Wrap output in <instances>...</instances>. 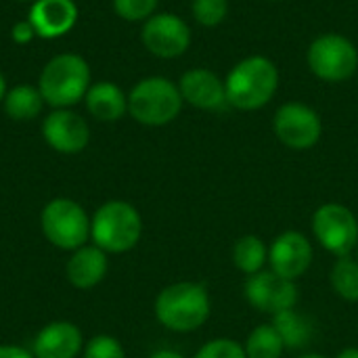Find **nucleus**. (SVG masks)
I'll list each match as a JSON object with an SVG mask.
<instances>
[{"instance_id": "5701e85b", "label": "nucleus", "mask_w": 358, "mask_h": 358, "mask_svg": "<svg viewBox=\"0 0 358 358\" xmlns=\"http://www.w3.org/2000/svg\"><path fill=\"white\" fill-rule=\"evenodd\" d=\"M331 289L344 302H358V262L355 256L338 258L331 268Z\"/></svg>"}, {"instance_id": "c756f323", "label": "nucleus", "mask_w": 358, "mask_h": 358, "mask_svg": "<svg viewBox=\"0 0 358 358\" xmlns=\"http://www.w3.org/2000/svg\"><path fill=\"white\" fill-rule=\"evenodd\" d=\"M151 358H185L182 355L174 352V350H157L155 355H151Z\"/></svg>"}, {"instance_id": "b1692460", "label": "nucleus", "mask_w": 358, "mask_h": 358, "mask_svg": "<svg viewBox=\"0 0 358 358\" xmlns=\"http://www.w3.org/2000/svg\"><path fill=\"white\" fill-rule=\"evenodd\" d=\"M193 19L203 27L220 25L229 15V0H193L191 2Z\"/></svg>"}, {"instance_id": "6ab92c4d", "label": "nucleus", "mask_w": 358, "mask_h": 358, "mask_svg": "<svg viewBox=\"0 0 358 358\" xmlns=\"http://www.w3.org/2000/svg\"><path fill=\"white\" fill-rule=\"evenodd\" d=\"M271 325L281 336V340L285 344V350H300V348L308 346L313 336H315L313 321L306 315L298 313L296 308H289V310H283V313L275 315Z\"/></svg>"}, {"instance_id": "f704fd0d", "label": "nucleus", "mask_w": 358, "mask_h": 358, "mask_svg": "<svg viewBox=\"0 0 358 358\" xmlns=\"http://www.w3.org/2000/svg\"><path fill=\"white\" fill-rule=\"evenodd\" d=\"M264 2H281V0H264Z\"/></svg>"}, {"instance_id": "2eb2a0df", "label": "nucleus", "mask_w": 358, "mask_h": 358, "mask_svg": "<svg viewBox=\"0 0 358 358\" xmlns=\"http://www.w3.org/2000/svg\"><path fill=\"white\" fill-rule=\"evenodd\" d=\"M27 19L38 38L57 40L73 29L78 21V6L73 0H34Z\"/></svg>"}, {"instance_id": "6e6552de", "label": "nucleus", "mask_w": 358, "mask_h": 358, "mask_svg": "<svg viewBox=\"0 0 358 358\" xmlns=\"http://www.w3.org/2000/svg\"><path fill=\"white\" fill-rule=\"evenodd\" d=\"M313 233L323 250L336 258L352 256L358 245V218L344 203H323L313 214Z\"/></svg>"}, {"instance_id": "9b49d317", "label": "nucleus", "mask_w": 358, "mask_h": 358, "mask_svg": "<svg viewBox=\"0 0 358 358\" xmlns=\"http://www.w3.org/2000/svg\"><path fill=\"white\" fill-rule=\"evenodd\" d=\"M245 298L252 308L275 317L283 310L296 308L300 294L296 281H289L275 271H260L248 279Z\"/></svg>"}, {"instance_id": "f8f14e48", "label": "nucleus", "mask_w": 358, "mask_h": 358, "mask_svg": "<svg viewBox=\"0 0 358 358\" xmlns=\"http://www.w3.org/2000/svg\"><path fill=\"white\" fill-rule=\"evenodd\" d=\"M315 250L308 237L300 231H285L275 237L268 248V264L277 275L296 281L313 266Z\"/></svg>"}, {"instance_id": "412c9836", "label": "nucleus", "mask_w": 358, "mask_h": 358, "mask_svg": "<svg viewBox=\"0 0 358 358\" xmlns=\"http://www.w3.org/2000/svg\"><path fill=\"white\" fill-rule=\"evenodd\" d=\"M268 262V248L258 235H243L233 245V264L243 275L252 277L260 271H264V264Z\"/></svg>"}, {"instance_id": "423d86ee", "label": "nucleus", "mask_w": 358, "mask_h": 358, "mask_svg": "<svg viewBox=\"0 0 358 358\" xmlns=\"http://www.w3.org/2000/svg\"><path fill=\"white\" fill-rule=\"evenodd\" d=\"M308 69L323 82L338 84L350 80L358 69V48L342 34L317 36L306 50Z\"/></svg>"}, {"instance_id": "7ed1b4c3", "label": "nucleus", "mask_w": 358, "mask_h": 358, "mask_svg": "<svg viewBox=\"0 0 358 358\" xmlns=\"http://www.w3.org/2000/svg\"><path fill=\"white\" fill-rule=\"evenodd\" d=\"M90 88V67L80 55H57L52 57L38 80V90L55 109H69L80 103Z\"/></svg>"}, {"instance_id": "0eeeda50", "label": "nucleus", "mask_w": 358, "mask_h": 358, "mask_svg": "<svg viewBox=\"0 0 358 358\" xmlns=\"http://www.w3.org/2000/svg\"><path fill=\"white\" fill-rule=\"evenodd\" d=\"M40 227L44 237L65 252H76L90 237V218L86 210L67 197H57L42 208Z\"/></svg>"}, {"instance_id": "ddd939ff", "label": "nucleus", "mask_w": 358, "mask_h": 358, "mask_svg": "<svg viewBox=\"0 0 358 358\" xmlns=\"http://www.w3.org/2000/svg\"><path fill=\"white\" fill-rule=\"evenodd\" d=\"M42 136L57 153L73 155L88 147L90 128L82 115L71 109H55L42 122Z\"/></svg>"}, {"instance_id": "72a5a7b5", "label": "nucleus", "mask_w": 358, "mask_h": 358, "mask_svg": "<svg viewBox=\"0 0 358 358\" xmlns=\"http://www.w3.org/2000/svg\"><path fill=\"white\" fill-rule=\"evenodd\" d=\"M355 258H357V262H358V245H357V250H355Z\"/></svg>"}, {"instance_id": "4be33fe9", "label": "nucleus", "mask_w": 358, "mask_h": 358, "mask_svg": "<svg viewBox=\"0 0 358 358\" xmlns=\"http://www.w3.org/2000/svg\"><path fill=\"white\" fill-rule=\"evenodd\" d=\"M243 350L248 358H281L285 352V344L273 325H258L250 331Z\"/></svg>"}, {"instance_id": "c85d7f7f", "label": "nucleus", "mask_w": 358, "mask_h": 358, "mask_svg": "<svg viewBox=\"0 0 358 358\" xmlns=\"http://www.w3.org/2000/svg\"><path fill=\"white\" fill-rule=\"evenodd\" d=\"M0 358H34V355L21 346H0Z\"/></svg>"}, {"instance_id": "a878e982", "label": "nucleus", "mask_w": 358, "mask_h": 358, "mask_svg": "<svg viewBox=\"0 0 358 358\" xmlns=\"http://www.w3.org/2000/svg\"><path fill=\"white\" fill-rule=\"evenodd\" d=\"M195 358H248L245 350L239 342L231 338H216L208 344H203Z\"/></svg>"}, {"instance_id": "393cba45", "label": "nucleus", "mask_w": 358, "mask_h": 358, "mask_svg": "<svg viewBox=\"0 0 358 358\" xmlns=\"http://www.w3.org/2000/svg\"><path fill=\"white\" fill-rule=\"evenodd\" d=\"M159 0H113V8L117 13V17H122L124 21H147L149 17L155 15Z\"/></svg>"}, {"instance_id": "bb28decb", "label": "nucleus", "mask_w": 358, "mask_h": 358, "mask_svg": "<svg viewBox=\"0 0 358 358\" xmlns=\"http://www.w3.org/2000/svg\"><path fill=\"white\" fill-rule=\"evenodd\" d=\"M82 358H126V352L113 336H94L86 342Z\"/></svg>"}, {"instance_id": "20e7f679", "label": "nucleus", "mask_w": 358, "mask_h": 358, "mask_svg": "<svg viewBox=\"0 0 358 358\" xmlns=\"http://www.w3.org/2000/svg\"><path fill=\"white\" fill-rule=\"evenodd\" d=\"M143 235V218L138 210L122 199L103 203L90 218V237L105 254L130 252Z\"/></svg>"}, {"instance_id": "c9c22d12", "label": "nucleus", "mask_w": 358, "mask_h": 358, "mask_svg": "<svg viewBox=\"0 0 358 358\" xmlns=\"http://www.w3.org/2000/svg\"><path fill=\"white\" fill-rule=\"evenodd\" d=\"M19 2H25V0H19Z\"/></svg>"}, {"instance_id": "a211bd4d", "label": "nucleus", "mask_w": 358, "mask_h": 358, "mask_svg": "<svg viewBox=\"0 0 358 358\" xmlns=\"http://www.w3.org/2000/svg\"><path fill=\"white\" fill-rule=\"evenodd\" d=\"M86 109L99 122H115L128 113V94L113 82H96L90 84L86 96Z\"/></svg>"}, {"instance_id": "f3484780", "label": "nucleus", "mask_w": 358, "mask_h": 358, "mask_svg": "<svg viewBox=\"0 0 358 358\" xmlns=\"http://www.w3.org/2000/svg\"><path fill=\"white\" fill-rule=\"evenodd\" d=\"M107 268H109L107 254L101 248L82 245L76 252H71V256L65 264V275L73 287L92 289L105 279Z\"/></svg>"}, {"instance_id": "f03ea898", "label": "nucleus", "mask_w": 358, "mask_h": 358, "mask_svg": "<svg viewBox=\"0 0 358 358\" xmlns=\"http://www.w3.org/2000/svg\"><path fill=\"white\" fill-rule=\"evenodd\" d=\"M212 313V300L206 285L178 281L164 287L155 298V319L174 334L197 331Z\"/></svg>"}, {"instance_id": "dca6fc26", "label": "nucleus", "mask_w": 358, "mask_h": 358, "mask_svg": "<svg viewBox=\"0 0 358 358\" xmlns=\"http://www.w3.org/2000/svg\"><path fill=\"white\" fill-rule=\"evenodd\" d=\"M82 331L69 321H55L44 325L34 342V358H76L82 352Z\"/></svg>"}, {"instance_id": "cd10ccee", "label": "nucleus", "mask_w": 358, "mask_h": 358, "mask_svg": "<svg viewBox=\"0 0 358 358\" xmlns=\"http://www.w3.org/2000/svg\"><path fill=\"white\" fill-rule=\"evenodd\" d=\"M10 38H13L17 44H27V42H31V40L36 38V29H34V25L29 23V19L15 23L13 29H10Z\"/></svg>"}, {"instance_id": "39448f33", "label": "nucleus", "mask_w": 358, "mask_h": 358, "mask_svg": "<svg viewBox=\"0 0 358 358\" xmlns=\"http://www.w3.org/2000/svg\"><path fill=\"white\" fill-rule=\"evenodd\" d=\"M178 84L164 76H149L134 84L128 94V113L143 126H166L182 109Z\"/></svg>"}, {"instance_id": "473e14b6", "label": "nucleus", "mask_w": 358, "mask_h": 358, "mask_svg": "<svg viewBox=\"0 0 358 358\" xmlns=\"http://www.w3.org/2000/svg\"><path fill=\"white\" fill-rule=\"evenodd\" d=\"M298 358H325V357H321V355H317V352H308V355H302V357H298Z\"/></svg>"}, {"instance_id": "2f4dec72", "label": "nucleus", "mask_w": 358, "mask_h": 358, "mask_svg": "<svg viewBox=\"0 0 358 358\" xmlns=\"http://www.w3.org/2000/svg\"><path fill=\"white\" fill-rule=\"evenodd\" d=\"M4 94H6V82H4V76L0 73V103L4 101Z\"/></svg>"}, {"instance_id": "f257e3e1", "label": "nucleus", "mask_w": 358, "mask_h": 358, "mask_svg": "<svg viewBox=\"0 0 358 358\" xmlns=\"http://www.w3.org/2000/svg\"><path fill=\"white\" fill-rule=\"evenodd\" d=\"M227 103L239 111H256L273 101L279 90V69L264 55L237 61L224 80Z\"/></svg>"}, {"instance_id": "4468645a", "label": "nucleus", "mask_w": 358, "mask_h": 358, "mask_svg": "<svg viewBox=\"0 0 358 358\" xmlns=\"http://www.w3.org/2000/svg\"><path fill=\"white\" fill-rule=\"evenodd\" d=\"M178 90L182 94V101L193 105L195 109L216 111L227 103L224 82L206 67L185 71L178 80Z\"/></svg>"}, {"instance_id": "7c9ffc66", "label": "nucleus", "mask_w": 358, "mask_h": 358, "mask_svg": "<svg viewBox=\"0 0 358 358\" xmlns=\"http://www.w3.org/2000/svg\"><path fill=\"white\" fill-rule=\"evenodd\" d=\"M336 358H358V348H344Z\"/></svg>"}, {"instance_id": "1a4fd4ad", "label": "nucleus", "mask_w": 358, "mask_h": 358, "mask_svg": "<svg viewBox=\"0 0 358 358\" xmlns=\"http://www.w3.org/2000/svg\"><path fill=\"white\" fill-rule=\"evenodd\" d=\"M273 132L281 141V145L294 151H306L321 141L323 122L313 107L292 101L283 103L277 109L273 117Z\"/></svg>"}, {"instance_id": "aec40b11", "label": "nucleus", "mask_w": 358, "mask_h": 358, "mask_svg": "<svg viewBox=\"0 0 358 358\" xmlns=\"http://www.w3.org/2000/svg\"><path fill=\"white\" fill-rule=\"evenodd\" d=\"M2 103H4L6 115L17 122H27V120L38 117L44 107V99H42L40 90L34 86H27V84L6 90Z\"/></svg>"}, {"instance_id": "9d476101", "label": "nucleus", "mask_w": 358, "mask_h": 358, "mask_svg": "<svg viewBox=\"0 0 358 358\" xmlns=\"http://www.w3.org/2000/svg\"><path fill=\"white\" fill-rule=\"evenodd\" d=\"M191 27L174 13H155L143 25L145 48L159 59H176L191 46Z\"/></svg>"}]
</instances>
